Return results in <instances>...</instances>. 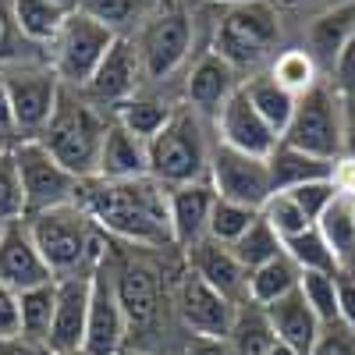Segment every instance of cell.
<instances>
[{"instance_id":"obj_42","label":"cell","mask_w":355,"mask_h":355,"mask_svg":"<svg viewBox=\"0 0 355 355\" xmlns=\"http://www.w3.org/2000/svg\"><path fill=\"white\" fill-rule=\"evenodd\" d=\"M341 192H338V182L334 178H323V182H309V185H299V189H291V199L302 206V214L316 224L320 217H323V210L338 199Z\"/></svg>"},{"instance_id":"obj_23","label":"cell","mask_w":355,"mask_h":355,"mask_svg":"<svg viewBox=\"0 0 355 355\" xmlns=\"http://www.w3.org/2000/svg\"><path fill=\"white\" fill-rule=\"evenodd\" d=\"M96 178L107 182H132V178H150V142L135 139L125 125H117L110 117L103 150H100V167Z\"/></svg>"},{"instance_id":"obj_5","label":"cell","mask_w":355,"mask_h":355,"mask_svg":"<svg viewBox=\"0 0 355 355\" xmlns=\"http://www.w3.org/2000/svg\"><path fill=\"white\" fill-rule=\"evenodd\" d=\"M210 142L202 135V114H196L189 103L174 107V117L167 128L150 142V178L164 189L192 185L210 178Z\"/></svg>"},{"instance_id":"obj_58","label":"cell","mask_w":355,"mask_h":355,"mask_svg":"<svg viewBox=\"0 0 355 355\" xmlns=\"http://www.w3.org/2000/svg\"><path fill=\"white\" fill-rule=\"evenodd\" d=\"M68 355H85V352H68Z\"/></svg>"},{"instance_id":"obj_33","label":"cell","mask_w":355,"mask_h":355,"mask_svg":"<svg viewBox=\"0 0 355 355\" xmlns=\"http://www.w3.org/2000/svg\"><path fill=\"white\" fill-rule=\"evenodd\" d=\"M316 231L323 234V242L331 245V252L345 266L355 256V206H352V196H338L327 210H323V217L316 220Z\"/></svg>"},{"instance_id":"obj_38","label":"cell","mask_w":355,"mask_h":355,"mask_svg":"<svg viewBox=\"0 0 355 355\" xmlns=\"http://www.w3.org/2000/svg\"><path fill=\"white\" fill-rule=\"evenodd\" d=\"M231 252L239 256V263L245 266V270H256V266H263V263H270V259H277L281 252H284V242L277 239V231L266 224L263 217L242 234L239 242L231 245Z\"/></svg>"},{"instance_id":"obj_41","label":"cell","mask_w":355,"mask_h":355,"mask_svg":"<svg viewBox=\"0 0 355 355\" xmlns=\"http://www.w3.org/2000/svg\"><path fill=\"white\" fill-rule=\"evenodd\" d=\"M8 220H25V189L11 150L0 157V224Z\"/></svg>"},{"instance_id":"obj_24","label":"cell","mask_w":355,"mask_h":355,"mask_svg":"<svg viewBox=\"0 0 355 355\" xmlns=\"http://www.w3.org/2000/svg\"><path fill=\"white\" fill-rule=\"evenodd\" d=\"M266 316H270V327L284 345H291L299 355H313V345L323 331V323L316 320V313L309 309L306 295L299 288L284 295V299H277L274 306H266Z\"/></svg>"},{"instance_id":"obj_11","label":"cell","mask_w":355,"mask_h":355,"mask_svg":"<svg viewBox=\"0 0 355 355\" xmlns=\"http://www.w3.org/2000/svg\"><path fill=\"white\" fill-rule=\"evenodd\" d=\"M210 182H214L220 199L242 202L249 210H263L270 202V196L277 192L270 164L263 157L239 153L231 146H220V142L214 146V157H210Z\"/></svg>"},{"instance_id":"obj_51","label":"cell","mask_w":355,"mask_h":355,"mask_svg":"<svg viewBox=\"0 0 355 355\" xmlns=\"http://www.w3.org/2000/svg\"><path fill=\"white\" fill-rule=\"evenodd\" d=\"M270 355H299V352H295L291 345H284V341L277 338V341H274V348H270Z\"/></svg>"},{"instance_id":"obj_2","label":"cell","mask_w":355,"mask_h":355,"mask_svg":"<svg viewBox=\"0 0 355 355\" xmlns=\"http://www.w3.org/2000/svg\"><path fill=\"white\" fill-rule=\"evenodd\" d=\"M25 224H28V234H33L40 256L46 259L50 274L57 281L75 277V274H93L107 259L103 239H100L103 231L93 224V217L78 202L53 206L46 214L25 217Z\"/></svg>"},{"instance_id":"obj_19","label":"cell","mask_w":355,"mask_h":355,"mask_svg":"<svg viewBox=\"0 0 355 355\" xmlns=\"http://www.w3.org/2000/svg\"><path fill=\"white\" fill-rule=\"evenodd\" d=\"M114 288H117V302L125 309L128 327H135V331L153 327L160 316V302H164L160 299V277L153 266L125 259L114 270Z\"/></svg>"},{"instance_id":"obj_28","label":"cell","mask_w":355,"mask_h":355,"mask_svg":"<svg viewBox=\"0 0 355 355\" xmlns=\"http://www.w3.org/2000/svg\"><path fill=\"white\" fill-rule=\"evenodd\" d=\"M110 117L117 125H125L135 139H142V142H153L164 128H167V121L174 117V107L171 103H164V100H153V96H132V100H125V103H117L114 110H110Z\"/></svg>"},{"instance_id":"obj_9","label":"cell","mask_w":355,"mask_h":355,"mask_svg":"<svg viewBox=\"0 0 355 355\" xmlns=\"http://www.w3.org/2000/svg\"><path fill=\"white\" fill-rule=\"evenodd\" d=\"M11 153L21 174V189H25V217L46 214L53 206H68L78 199L82 178H75L40 139L15 142Z\"/></svg>"},{"instance_id":"obj_30","label":"cell","mask_w":355,"mask_h":355,"mask_svg":"<svg viewBox=\"0 0 355 355\" xmlns=\"http://www.w3.org/2000/svg\"><path fill=\"white\" fill-rule=\"evenodd\" d=\"M231 352L234 355H270L277 334L270 327V316H266L263 306H239V320H234V327H231Z\"/></svg>"},{"instance_id":"obj_47","label":"cell","mask_w":355,"mask_h":355,"mask_svg":"<svg viewBox=\"0 0 355 355\" xmlns=\"http://www.w3.org/2000/svg\"><path fill=\"white\" fill-rule=\"evenodd\" d=\"M338 299H341V323L355 334V281L352 277H338Z\"/></svg>"},{"instance_id":"obj_57","label":"cell","mask_w":355,"mask_h":355,"mask_svg":"<svg viewBox=\"0 0 355 355\" xmlns=\"http://www.w3.org/2000/svg\"><path fill=\"white\" fill-rule=\"evenodd\" d=\"M295 4H306V0H295ZM323 8H331V4H341V0H320Z\"/></svg>"},{"instance_id":"obj_22","label":"cell","mask_w":355,"mask_h":355,"mask_svg":"<svg viewBox=\"0 0 355 355\" xmlns=\"http://www.w3.org/2000/svg\"><path fill=\"white\" fill-rule=\"evenodd\" d=\"M185 252H189V270H196L206 284H214L220 295H227L234 306H239V299H242V306L249 302V270L231 252V245L202 239Z\"/></svg>"},{"instance_id":"obj_50","label":"cell","mask_w":355,"mask_h":355,"mask_svg":"<svg viewBox=\"0 0 355 355\" xmlns=\"http://www.w3.org/2000/svg\"><path fill=\"white\" fill-rule=\"evenodd\" d=\"M355 164V100H345V157Z\"/></svg>"},{"instance_id":"obj_12","label":"cell","mask_w":355,"mask_h":355,"mask_svg":"<svg viewBox=\"0 0 355 355\" xmlns=\"http://www.w3.org/2000/svg\"><path fill=\"white\" fill-rule=\"evenodd\" d=\"M174 306L178 316L189 327V334L199 338H231V327L239 320V306L227 295H220L214 284H206L196 270H185L174 288Z\"/></svg>"},{"instance_id":"obj_14","label":"cell","mask_w":355,"mask_h":355,"mask_svg":"<svg viewBox=\"0 0 355 355\" xmlns=\"http://www.w3.org/2000/svg\"><path fill=\"white\" fill-rule=\"evenodd\" d=\"M142 61H139V50H135V40L132 36H117L114 46L107 50L103 57V64L96 68V75L89 78L85 89H78V93L89 100V103H96V107H117V103H125L135 96V89L142 82Z\"/></svg>"},{"instance_id":"obj_13","label":"cell","mask_w":355,"mask_h":355,"mask_svg":"<svg viewBox=\"0 0 355 355\" xmlns=\"http://www.w3.org/2000/svg\"><path fill=\"white\" fill-rule=\"evenodd\" d=\"M128 320L117 302V288L107 259L93 270V291H89V323H85V355H117L125 348Z\"/></svg>"},{"instance_id":"obj_52","label":"cell","mask_w":355,"mask_h":355,"mask_svg":"<svg viewBox=\"0 0 355 355\" xmlns=\"http://www.w3.org/2000/svg\"><path fill=\"white\" fill-rule=\"evenodd\" d=\"M341 274H345V277H352V281H355V256H352V259H348V263H345V266H341Z\"/></svg>"},{"instance_id":"obj_35","label":"cell","mask_w":355,"mask_h":355,"mask_svg":"<svg viewBox=\"0 0 355 355\" xmlns=\"http://www.w3.org/2000/svg\"><path fill=\"white\" fill-rule=\"evenodd\" d=\"M270 75L288 89V93L302 96L306 89H313V85L320 82V75H323V71L316 68V61L306 53V46H295V50H281V53L274 57Z\"/></svg>"},{"instance_id":"obj_1","label":"cell","mask_w":355,"mask_h":355,"mask_svg":"<svg viewBox=\"0 0 355 355\" xmlns=\"http://www.w3.org/2000/svg\"><path fill=\"white\" fill-rule=\"evenodd\" d=\"M75 202L93 217L100 231L128 245L178 249L171 231V199L157 178H132V182L85 178Z\"/></svg>"},{"instance_id":"obj_18","label":"cell","mask_w":355,"mask_h":355,"mask_svg":"<svg viewBox=\"0 0 355 355\" xmlns=\"http://www.w3.org/2000/svg\"><path fill=\"white\" fill-rule=\"evenodd\" d=\"M239 89H242L239 71H234L224 57H217L214 50H206L185 75V103L202 117H217L220 107L239 93Z\"/></svg>"},{"instance_id":"obj_16","label":"cell","mask_w":355,"mask_h":355,"mask_svg":"<svg viewBox=\"0 0 355 355\" xmlns=\"http://www.w3.org/2000/svg\"><path fill=\"white\" fill-rule=\"evenodd\" d=\"M50 281L57 277L40 256L33 234H28V224L25 220L0 224V284H8L11 291H28Z\"/></svg>"},{"instance_id":"obj_32","label":"cell","mask_w":355,"mask_h":355,"mask_svg":"<svg viewBox=\"0 0 355 355\" xmlns=\"http://www.w3.org/2000/svg\"><path fill=\"white\" fill-rule=\"evenodd\" d=\"M18 309H21V338L46 345L53 327V309H57V281L18 291Z\"/></svg>"},{"instance_id":"obj_49","label":"cell","mask_w":355,"mask_h":355,"mask_svg":"<svg viewBox=\"0 0 355 355\" xmlns=\"http://www.w3.org/2000/svg\"><path fill=\"white\" fill-rule=\"evenodd\" d=\"M0 355H53V352L46 345H36V341L11 338V341H0Z\"/></svg>"},{"instance_id":"obj_59","label":"cell","mask_w":355,"mask_h":355,"mask_svg":"<svg viewBox=\"0 0 355 355\" xmlns=\"http://www.w3.org/2000/svg\"><path fill=\"white\" fill-rule=\"evenodd\" d=\"M352 206H355V196H352Z\"/></svg>"},{"instance_id":"obj_45","label":"cell","mask_w":355,"mask_h":355,"mask_svg":"<svg viewBox=\"0 0 355 355\" xmlns=\"http://www.w3.org/2000/svg\"><path fill=\"white\" fill-rule=\"evenodd\" d=\"M331 85L338 89V93H341L345 100H352V96H355V33H352L348 46L341 50V57H338L334 75H331Z\"/></svg>"},{"instance_id":"obj_4","label":"cell","mask_w":355,"mask_h":355,"mask_svg":"<svg viewBox=\"0 0 355 355\" xmlns=\"http://www.w3.org/2000/svg\"><path fill=\"white\" fill-rule=\"evenodd\" d=\"M281 43V11L274 0H249V4L224 8L217 28H214V53L234 71H256L259 64L277 57Z\"/></svg>"},{"instance_id":"obj_55","label":"cell","mask_w":355,"mask_h":355,"mask_svg":"<svg viewBox=\"0 0 355 355\" xmlns=\"http://www.w3.org/2000/svg\"><path fill=\"white\" fill-rule=\"evenodd\" d=\"M210 4H224V8H234V4H249V0H210Z\"/></svg>"},{"instance_id":"obj_36","label":"cell","mask_w":355,"mask_h":355,"mask_svg":"<svg viewBox=\"0 0 355 355\" xmlns=\"http://www.w3.org/2000/svg\"><path fill=\"white\" fill-rule=\"evenodd\" d=\"M256 220H259V210H249V206H242V202H231V199L217 196L214 214H210V227H206V239H214L220 245H234Z\"/></svg>"},{"instance_id":"obj_7","label":"cell","mask_w":355,"mask_h":355,"mask_svg":"<svg viewBox=\"0 0 355 355\" xmlns=\"http://www.w3.org/2000/svg\"><path fill=\"white\" fill-rule=\"evenodd\" d=\"M192 36H196V21L182 4H164L157 0V8L150 11L139 28H135V50L142 61V75L164 82L178 68L189 61L192 53Z\"/></svg>"},{"instance_id":"obj_54","label":"cell","mask_w":355,"mask_h":355,"mask_svg":"<svg viewBox=\"0 0 355 355\" xmlns=\"http://www.w3.org/2000/svg\"><path fill=\"white\" fill-rule=\"evenodd\" d=\"M53 4H61L64 11H75V8H78V0H53Z\"/></svg>"},{"instance_id":"obj_15","label":"cell","mask_w":355,"mask_h":355,"mask_svg":"<svg viewBox=\"0 0 355 355\" xmlns=\"http://www.w3.org/2000/svg\"><path fill=\"white\" fill-rule=\"evenodd\" d=\"M214 125H217L220 146H231V150L249 153V157L270 160V153L281 146V135L263 121V114L252 107V100L245 96V89H239V93L220 107V114L214 117Z\"/></svg>"},{"instance_id":"obj_44","label":"cell","mask_w":355,"mask_h":355,"mask_svg":"<svg viewBox=\"0 0 355 355\" xmlns=\"http://www.w3.org/2000/svg\"><path fill=\"white\" fill-rule=\"evenodd\" d=\"M21 338V309H18V291L0 284V341Z\"/></svg>"},{"instance_id":"obj_25","label":"cell","mask_w":355,"mask_h":355,"mask_svg":"<svg viewBox=\"0 0 355 355\" xmlns=\"http://www.w3.org/2000/svg\"><path fill=\"white\" fill-rule=\"evenodd\" d=\"M270 174H274V189L277 192H291L299 185H309V182H323V178H334L338 174V160H323V157H313V153H302L295 146H277L270 153Z\"/></svg>"},{"instance_id":"obj_29","label":"cell","mask_w":355,"mask_h":355,"mask_svg":"<svg viewBox=\"0 0 355 355\" xmlns=\"http://www.w3.org/2000/svg\"><path fill=\"white\" fill-rule=\"evenodd\" d=\"M11 11H15L21 36L33 46H50L57 33H61L64 18L71 15L61 4H53V0H11Z\"/></svg>"},{"instance_id":"obj_39","label":"cell","mask_w":355,"mask_h":355,"mask_svg":"<svg viewBox=\"0 0 355 355\" xmlns=\"http://www.w3.org/2000/svg\"><path fill=\"white\" fill-rule=\"evenodd\" d=\"M259 217L277 231L281 242H288V239H295V234H302V231L316 227V224L302 214V206L291 199V192H274L270 202H266L263 210H259Z\"/></svg>"},{"instance_id":"obj_48","label":"cell","mask_w":355,"mask_h":355,"mask_svg":"<svg viewBox=\"0 0 355 355\" xmlns=\"http://www.w3.org/2000/svg\"><path fill=\"white\" fill-rule=\"evenodd\" d=\"M0 135L11 139V146L18 142V132H15V114H11V96H8L4 75H0Z\"/></svg>"},{"instance_id":"obj_17","label":"cell","mask_w":355,"mask_h":355,"mask_svg":"<svg viewBox=\"0 0 355 355\" xmlns=\"http://www.w3.org/2000/svg\"><path fill=\"white\" fill-rule=\"evenodd\" d=\"M89 291H93V274H75V277L57 281V309H53V327L46 338V348L53 355L82 352L85 323H89Z\"/></svg>"},{"instance_id":"obj_10","label":"cell","mask_w":355,"mask_h":355,"mask_svg":"<svg viewBox=\"0 0 355 355\" xmlns=\"http://www.w3.org/2000/svg\"><path fill=\"white\" fill-rule=\"evenodd\" d=\"M11 96V114H15V132L21 139H40L43 128L50 125V117L57 110L64 82L57 78V71L43 61L33 64H15V68H0Z\"/></svg>"},{"instance_id":"obj_60","label":"cell","mask_w":355,"mask_h":355,"mask_svg":"<svg viewBox=\"0 0 355 355\" xmlns=\"http://www.w3.org/2000/svg\"><path fill=\"white\" fill-rule=\"evenodd\" d=\"M352 100H355V96H352Z\"/></svg>"},{"instance_id":"obj_27","label":"cell","mask_w":355,"mask_h":355,"mask_svg":"<svg viewBox=\"0 0 355 355\" xmlns=\"http://www.w3.org/2000/svg\"><path fill=\"white\" fill-rule=\"evenodd\" d=\"M299 281H302V270L295 266V259L288 252H281L277 259L249 270V302L266 309L277 299H284V295H291L295 288H299Z\"/></svg>"},{"instance_id":"obj_43","label":"cell","mask_w":355,"mask_h":355,"mask_svg":"<svg viewBox=\"0 0 355 355\" xmlns=\"http://www.w3.org/2000/svg\"><path fill=\"white\" fill-rule=\"evenodd\" d=\"M313 355H355V334L345 327V323H334V327H323Z\"/></svg>"},{"instance_id":"obj_46","label":"cell","mask_w":355,"mask_h":355,"mask_svg":"<svg viewBox=\"0 0 355 355\" xmlns=\"http://www.w3.org/2000/svg\"><path fill=\"white\" fill-rule=\"evenodd\" d=\"M178 355H234V352H231V341H224V338H199V334H192Z\"/></svg>"},{"instance_id":"obj_53","label":"cell","mask_w":355,"mask_h":355,"mask_svg":"<svg viewBox=\"0 0 355 355\" xmlns=\"http://www.w3.org/2000/svg\"><path fill=\"white\" fill-rule=\"evenodd\" d=\"M117 355H157V352H146V348H121Z\"/></svg>"},{"instance_id":"obj_6","label":"cell","mask_w":355,"mask_h":355,"mask_svg":"<svg viewBox=\"0 0 355 355\" xmlns=\"http://www.w3.org/2000/svg\"><path fill=\"white\" fill-rule=\"evenodd\" d=\"M281 142L323 160H341L345 157V96L327 82H316L313 89H306L295 100L291 125L284 128Z\"/></svg>"},{"instance_id":"obj_40","label":"cell","mask_w":355,"mask_h":355,"mask_svg":"<svg viewBox=\"0 0 355 355\" xmlns=\"http://www.w3.org/2000/svg\"><path fill=\"white\" fill-rule=\"evenodd\" d=\"M36 50L40 46H33L21 36V28L15 21V11H11V0H0V68L33 64V61H40Z\"/></svg>"},{"instance_id":"obj_56","label":"cell","mask_w":355,"mask_h":355,"mask_svg":"<svg viewBox=\"0 0 355 355\" xmlns=\"http://www.w3.org/2000/svg\"><path fill=\"white\" fill-rule=\"evenodd\" d=\"M8 150H11V139H4V135H0V157H4Z\"/></svg>"},{"instance_id":"obj_8","label":"cell","mask_w":355,"mask_h":355,"mask_svg":"<svg viewBox=\"0 0 355 355\" xmlns=\"http://www.w3.org/2000/svg\"><path fill=\"white\" fill-rule=\"evenodd\" d=\"M114 40H117V33H110L107 25H100L96 18H89L75 8L64 18L57 40L46 46V64L57 71V78L64 85L85 89L89 78L96 75V68L103 64V57L114 46Z\"/></svg>"},{"instance_id":"obj_3","label":"cell","mask_w":355,"mask_h":355,"mask_svg":"<svg viewBox=\"0 0 355 355\" xmlns=\"http://www.w3.org/2000/svg\"><path fill=\"white\" fill-rule=\"evenodd\" d=\"M107 125H110V117H103L96 103H89L78 89L64 85L61 100H57V110L50 117V125L43 128L40 142L75 178L85 182V178H96Z\"/></svg>"},{"instance_id":"obj_26","label":"cell","mask_w":355,"mask_h":355,"mask_svg":"<svg viewBox=\"0 0 355 355\" xmlns=\"http://www.w3.org/2000/svg\"><path fill=\"white\" fill-rule=\"evenodd\" d=\"M245 96L252 100V107L263 114V121L270 125L277 135H284V128L291 125V114H295V93H288V89L270 75V71H256L249 82H242Z\"/></svg>"},{"instance_id":"obj_37","label":"cell","mask_w":355,"mask_h":355,"mask_svg":"<svg viewBox=\"0 0 355 355\" xmlns=\"http://www.w3.org/2000/svg\"><path fill=\"white\" fill-rule=\"evenodd\" d=\"M284 252L295 259L299 270H320V274H341V263L338 256L331 252V245L323 242V234L316 227L295 234V239L284 242Z\"/></svg>"},{"instance_id":"obj_21","label":"cell","mask_w":355,"mask_h":355,"mask_svg":"<svg viewBox=\"0 0 355 355\" xmlns=\"http://www.w3.org/2000/svg\"><path fill=\"white\" fill-rule=\"evenodd\" d=\"M171 199V231H174V245L178 249H192L196 242L206 239V227H210V214L217 202V189L214 182H192V185H178L167 189Z\"/></svg>"},{"instance_id":"obj_34","label":"cell","mask_w":355,"mask_h":355,"mask_svg":"<svg viewBox=\"0 0 355 355\" xmlns=\"http://www.w3.org/2000/svg\"><path fill=\"white\" fill-rule=\"evenodd\" d=\"M338 277L341 274H320V270H302L299 291L306 295L309 309L316 313V320L323 327L341 323V299H338Z\"/></svg>"},{"instance_id":"obj_31","label":"cell","mask_w":355,"mask_h":355,"mask_svg":"<svg viewBox=\"0 0 355 355\" xmlns=\"http://www.w3.org/2000/svg\"><path fill=\"white\" fill-rule=\"evenodd\" d=\"M157 8V0H78V11L96 18L117 36H132V28H139L150 11Z\"/></svg>"},{"instance_id":"obj_20","label":"cell","mask_w":355,"mask_h":355,"mask_svg":"<svg viewBox=\"0 0 355 355\" xmlns=\"http://www.w3.org/2000/svg\"><path fill=\"white\" fill-rule=\"evenodd\" d=\"M355 33V0H341V4H331L309 18L306 25V53L316 61L320 71L334 75V64L341 50L348 46Z\"/></svg>"}]
</instances>
